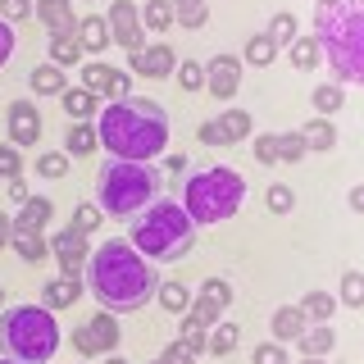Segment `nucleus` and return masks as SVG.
I'll return each mask as SVG.
<instances>
[{
    "instance_id": "obj_1",
    "label": "nucleus",
    "mask_w": 364,
    "mask_h": 364,
    "mask_svg": "<svg viewBox=\"0 0 364 364\" xmlns=\"http://www.w3.org/2000/svg\"><path fill=\"white\" fill-rule=\"evenodd\" d=\"M159 273L132 242H105L87 259V296H96L109 314H136L155 301Z\"/></svg>"
},
{
    "instance_id": "obj_2",
    "label": "nucleus",
    "mask_w": 364,
    "mask_h": 364,
    "mask_svg": "<svg viewBox=\"0 0 364 364\" xmlns=\"http://www.w3.org/2000/svg\"><path fill=\"white\" fill-rule=\"evenodd\" d=\"M100 146L109 159H132V164H155L168 146V114L159 100L146 96H123L105 100V109L96 114Z\"/></svg>"
},
{
    "instance_id": "obj_3",
    "label": "nucleus",
    "mask_w": 364,
    "mask_h": 364,
    "mask_svg": "<svg viewBox=\"0 0 364 364\" xmlns=\"http://www.w3.org/2000/svg\"><path fill=\"white\" fill-rule=\"evenodd\" d=\"M128 242L141 250L151 264H173V259H187L191 250H196V219L182 210V200L159 196L151 210H141L132 219Z\"/></svg>"
},
{
    "instance_id": "obj_4",
    "label": "nucleus",
    "mask_w": 364,
    "mask_h": 364,
    "mask_svg": "<svg viewBox=\"0 0 364 364\" xmlns=\"http://www.w3.org/2000/svg\"><path fill=\"white\" fill-rule=\"evenodd\" d=\"M164 191V173L155 164H132V159H105L96 173V205L105 219H136L151 210Z\"/></svg>"
},
{
    "instance_id": "obj_5",
    "label": "nucleus",
    "mask_w": 364,
    "mask_h": 364,
    "mask_svg": "<svg viewBox=\"0 0 364 364\" xmlns=\"http://www.w3.org/2000/svg\"><path fill=\"white\" fill-rule=\"evenodd\" d=\"M60 323H55V310L46 305H9L0 314V350L18 364H50L55 350H60Z\"/></svg>"
},
{
    "instance_id": "obj_6",
    "label": "nucleus",
    "mask_w": 364,
    "mask_h": 364,
    "mask_svg": "<svg viewBox=\"0 0 364 364\" xmlns=\"http://www.w3.org/2000/svg\"><path fill=\"white\" fill-rule=\"evenodd\" d=\"M246 200V182L237 168H205V173H191V182L182 187V210L200 223H223V219H237V210H242Z\"/></svg>"
},
{
    "instance_id": "obj_7",
    "label": "nucleus",
    "mask_w": 364,
    "mask_h": 364,
    "mask_svg": "<svg viewBox=\"0 0 364 364\" xmlns=\"http://www.w3.org/2000/svg\"><path fill=\"white\" fill-rule=\"evenodd\" d=\"M314 37L318 46H346L364 37V0H323L314 5Z\"/></svg>"
},
{
    "instance_id": "obj_8",
    "label": "nucleus",
    "mask_w": 364,
    "mask_h": 364,
    "mask_svg": "<svg viewBox=\"0 0 364 364\" xmlns=\"http://www.w3.org/2000/svg\"><path fill=\"white\" fill-rule=\"evenodd\" d=\"M119 341H123V328H119V314H109V310H96L82 328H73V350L82 360H105V355H114V350H119Z\"/></svg>"
},
{
    "instance_id": "obj_9",
    "label": "nucleus",
    "mask_w": 364,
    "mask_h": 364,
    "mask_svg": "<svg viewBox=\"0 0 364 364\" xmlns=\"http://www.w3.org/2000/svg\"><path fill=\"white\" fill-rule=\"evenodd\" d=\"M50 259L60 264V273H73V278H82V269H87V259H91L87 232H77L73 223L60 228V232L50 237Z\"/></svg>"
},
{
    "instance_id": "obj_10",
    "label": "nucleus",
    "mask_w": 364,
    "mask_h": 364,
    "mask_svg": "<svg viewBox=\"0 0 364 364\" xmlns=\"http://www.w3.org/2000/svg\"><path fill=\"white\" fill-rule=\"evenodd\" d=\"M109 37H114V46H123V50H141L146 46V28H141V9L132 5V0H114L109 5Z\"/></svg>"
},
{
    "instance_id": "obj_11",
    "label": "nucleus",
    "mask_w": 364,
    "mask_h": 364,
    "mask_svg": "<svg viewBox=\"0 0 364 364\" xmlns=\"http://www.w3.org/2000/svg\"><path fill=\"white\" fill-rule=\"evenodd\" d=\"M228 310H232V287H228L223 278H205L200 291H191V314H196L205 328H214Z\"/></svg>"
},
{
    "instance_id": "obj_12",
    "label": "nucleus",
    "mask_w": 364,
    "mask_h": 364,
    "mask_svg": "<svg viewBox=\"0 0 364 364\" xmlns=\"http://www.w3.org/2000/svg\"><path fill=\"white\" fill-rule=\"evenodd\" d=\"M237 87H242V55H214L205 64V91L214 100H232Z\"/></svg>"
},
{
    "instance_id": "obj_13",
    "label": "nucleus",
    "mask_w": 364,
    "mask_h": 364,
    "mask_svg": "<svg viewBox=\"0 0 364 364\" xmlns=\"http://www.w3.org/2000/svg\"><path fill=\"white\" fill-rule=\"evenodd\" d=\"M323 60H328V68H333V77H337L341 87H346V82H360L364 87V37L360 41H346V46H328Z\"/></svg>"
},
{
    "instance_id": "obj_14",
    "label": "nucleus",
    "mask_w": 364,
    "mask_h": 364,
    "mask_svg": "<svg viewBox=\"0 0 364 364\" xmlns=\"http://www.w3.org/2000/svg\"><path fill=\"white\" fill-rule=\"evenodd\" d=\"M173 68H178V55H173V46H141V50H132L128 55V73H141V77H173Z\"/></svg>"
},
{
    "instance_id": "obj_15",
    "label": "nucleus",
    "mask_w": 364,
    "mask_h": 364,
    "mask_svg": "<svg viewBox=\"0 0 364 364\" xmlns=\"http://www.w3.org/2000/svg\"><path fill=\"white\" fill-rule=\"evenodd\" d=\"M41 141V109L32 100H14L9 105V146H37Z\"/></svg>"
},
{
    "instance_id": "obj_16",
    "label": "nucleus",
    "mask_w": 364,
    "mask_h": 364,
    "mask_svg": "<svg viewBox=\"0 0 364 364\" xmlns=\"http://www.w3.org/2000/svg\"><path fill=\"white\" fill-rule=\"evenodd\" d=\"M87 296V282L73 278V273H60V278H50L41 287V305L46 310H68V305H77Z\"/></svg>"
},
{
    "instance_id": "obj_17",
    "label": "nucleus",
    "mask_w": 364,
    "mask_h": 364,
    "mask_svg": "<svg viewBox=\"0 0 364 364\" xmlns=\"http://www.w3.org/2000/svg\"><path fill=\"white\" fill-rule=\"evenodd\" d=\"M269 328H273V341H282V346H287V341H296L305 328H310V318H305L301 305H278L273 318H269Z\"/></svg>"
},
{
    "instance_id": "obj_18",
    "label": "nucleus",
    "mask_w": 364,
    "mask_h": 364,
    "mask_svg": "<svg viewBox=\"0 0 364 364\" xmlns=\"http://www.w3.org/2000/svg\"><path fill=\"white\" fill-rule=\"evenodd\" d=\"M9 246H14V255L28 259V264H37V259H50V237L37 232V228H14Z\"/></svg>"
},
{
    "instance_id": "obj_19",
    "label": "nucleus",
    "mask_w": 364,
    "mask_h": 364,
    "mask_svg": "<svg viewBox=\"0 0 364 364\" xmlns=\"http://www.w3.org/2000/svg\"><path fill=\"white\" fill-rule=\"evenodd\" d=\"M333 346H337V328L333 323H310L301 337H296V350L301 355H333Z\"/></svg>"
},
{
    "instance_id": "obj_20",
    "label": "nucleus",
    "mask_w": 364,
    "mask_h": 364,
    "mask_svg": "<svg viewBox=\"0 0 364 364\" xmlns=\"http://www.w3.org/2000/svg\"><path fill=\"white\" fill-rule=\"evenodd\" d=\"M77 41H82V50L87 55H100V50H109V23L105 14H87V18H77Z\"/></svg>"
},
{
    "instance_id": "obj_21",
    "label": "nucleus",
    "mask_w": 364,
    "mask_h": 364,
    "mask_svg": "<svg viewBox=\"0 0 364 364\" xmlns=\"http://www.w3.org/2000/svg\"><path fill=\"white\" fill-rule=\"evenodd\" d=\"M28 87L37 91V96H64V91H68V73H64L60 64L46 60V64H37V68L28 73Z\"/></svg>"
},
{
    "instance_id": "obj_22",
    "label": "nucleus",
    "mask_w": 364,
    "mask_h": 364,
    "mask_svg": "<svg viewBox=\"0 0 364 364\" xmlns=\"http://www.w3.org/2000/svg\"><path fill=\"white\" fill-rule=\"evenodd\" d=\"M64 114H68V123H91L100 114V96H91L87 87H68L64 91Z\"/></svg>"
},
{
    "instance_id": "obj_23",
    "label": "nucleus",
    "mask_w": 364,
    "mask_h": 364,
    "mask_svg": "<svg viewBox=\"0 0 364 364\" xmlns=\"http://www.w3.org/2000/svg\"><path fill=\"white\" fill-rule=\"evenodd\" d=\"M37 18H41L50 32H73V28H77L73 0H37Z\"/></svg>"
},
{
    "instance_id": "obj_24",
    "label": "nucleus",
    "mask_w": 364,
    "mask_h": 364,
    "mask_svg": "<svg viewBox=\"0 0 364 364\" xmlns=\"http://www.w3.org/2000/svg\"><path fill=\"white\" fill-rule=\"evenodd\" d=\"M55 219V200L50 196H28L18 205V219L14 228H37V232H46V223Z\"/></svg>"
},
{
    "instance_id": "obj_25",
    "label": "nucleus",
    "mask_w": 364,
    "mask_h": 364,
    "mask_svg": "<svg viewBox=\"0 0 364 364\" xmlns=\"http://www.w3.org/2000/svg\"><path fill=\"white\" fill-rule=\"evenodd\" d=\"M82 41H77V28L73 32H50V64H60V68H73V64H82Z\"/></svg>"
},
{
    "instance_id": "obj_26",
    "label": "nucleus",
    "mask_w": 364,
    "mask_h": 364,
    "mask_svg": "<svg viewBox=\"0 0 364 364\" xmlns=\"http://www.w3.org/2000/svg\"><path fill=\"white\" fill-rule=\"evenodd\" d=\"M178 318H182V328H178V341H182V346H187L196 360H200V355H210V328H205L191 310H187V314H178Z\"/></svg>"
},
{
    "instance_id": "obj_27",
    "label": "nucleus",
    "mask_w": 364,
    "mask_h": 364,
    "mask_svg": "<svg viewBox=\"0 0 364 364\" xmlns=\"http://www.w3.org/2000/svg\"><path fill=\"white\" fill-rule=\"evenodd\" d=\"M100 146V132H96V123H68V132H64V155H73V159H82L91 155Z\"/></svg>"
},
{
    "instance_id": "obj_28",
    "label": "nucleus",
    "mask_w": 364,
    "mask_h": 364,
    "mask_svg": "<svg viewBox=\"0 0 364 364\" xmlns=\"http://www.w3.org/2000/svg\"><path fill=\"white\" fill-rule=\"evenodd\" d=\"M273 60H278V41H273L269 32H255V37H246V46H242V64L269 68Z\"/></svg>"
},
{
    "instance_id": "obj_29",
    "label": "nucleus",
    "mask_w": 364,
    "mask_h": 364,
    "mask_svg": "<svg viewBox=\"0 0 364 364\" xmlns=\"http://www.w3.org/2000/svg\"><path fill=\"white\" fill-rule=\"evenodd\" d=\"M155 305H159V310H168V314H187L191 310V291L187 287H182V282L178 278H159V291H155Z\"/></svg>"
},
{
    "instance_id": "obj_30",
    "label": "nucleus",
    "mask_w": 364,
    "mask_h": 364,
    "mask_svg": "<svg viewBox=\"0 0 364 364\" xmlns=\"http://www.w3.org/2000/svg\"><path fill=\"white\" fill-rule=\"evenodd\" d=\"M301 136H305V151H333L337 146V128H333V119H314L301 128Z\"/></svg>"
},
{
    "instance_id": "obj_31",
    "label": "nucleus",
    "mask_w": 364,
    "mask_h": 364,
    "mask_svg": "<svg viewBox=\"0 0 364 364\" xmlns=\"http://www.w3.org/2000/svg\"><path fill=\"white\" fill-rule=\"evenodd\" d=\"M337 296L333 291H305V301H301V310L310 323H333V314H337Z\"/></svg>"
},
{
    "instance_id": "obj_32",
    "label": "nucleus",
    "mask_w": 364,
    "mask_h": 364,
    "mask_svg": "<svg viewBox=\"0 0 364 364\" xmlns=\"http://www.w3.org/2000/svg\"><path fill=\"white\" fill-rule=\"evenodd\" d=\"M310 105L318 109V119H333V114L346 105V87H341V82H323V87H314V91H310Z\"/></svg>"
},
{
    "instance_id": "obj_33",
    "label": "nucleus",
    "mask_w": 364,
    "mask_h": 364,
    "mask_svg": "<svg viewBox=\"0 0 364 364\" xmlns=\"http://www.w3.org/2000/svg\"><path fill=\"white\" fill-rule=\"evenodd\" d=\"M237 346H242V328L228 323V318H219V323L210 328V355L214 360H219V355H232Z\"/></svg>"
},
{
    "instance_id": "obj_34",
    "label": "nucleus",
    "mask_w": 364,
    "mask_h": 364,
    "mask_svg": "<svg viewBox=\"0 0 364 364\" xmlns=\"http://www.w3.org/2000/svg\"><path fill=\"white\" fill-rule=\"evenodd\" d=\"M219 128L228 136V146H237V141H246L250 128H255V119H250V109H223L219 114Z\"/></svg>"
},
{
    "instance_id": "obj_35",
    "label": "nucleus",
    "mask_w": 364,
    "mask_h": 364,
    "mask_svg": "<svg viewBox=\"0 0 364 364\" xmlns=\"http://www.w3.org/2000/svg\"><path fill=\"white\" fill-rule=\"evenodd\" d=\"M337 301L346 305V310H364V273H360V269H346V273H341Z\"/></svg>"
},
{
    "instance_id": "obj_36",
    "label": "nucleus",
    "mask_w": 364,
    "mask_h": 364,
    "mask_svg": "<svg viewBox=\"0 0 364 364\" xmlns=\"http://www.w3.org/2000/svg\"><path fill=\"white\" fill-rule=\"evenodd\" d=\"M173 0H146V9H141V28H151V32H168L173 28Z\"/></svg>"
},
{
    "instance_id": "obj_37",
    "label": "nucleus",
    "mask_w": 364,
    "mask_h": 364,
    "mask_svg": "<svg viewBox=\"0 0 364 364\" xmlns=\"http://www.w3.org/2000/svg\"><path fill=\"white\" fill-rule=\"evenodd\" d=\"M287 50H291L296 68H318V64H323V46H318V37H296Z\"/></svg>"
},
{
    "instance_id": "obj_38",
    "label": "nucleus",
    "mask_w": 364,
    "mask_h": 364,
    "mask_svg": "<svg viewBox=\"0 0 364 364\" xmlns=\"http://www.w3.org/2000/svg\"><path fill=\"white\" fill-rule=\"evenodd\" d=\"M173 18L182 28H205L210 23V0H173Z\"/></svg>"
},
{
    "instance_id": "obj_39",
    "label": "nucleus",
    "mask_w": 364,
    "mask_h": 364,
    "mask_svg": "<svg viewBox=\"0 0 364 364\" xmlns=\"http://www.w3.org/2000/svg\"><path fill=\"white\" fill-rule=\"evenodd\" d=\"M305 155H310V151H305L301 132H278V164H301Z\"/></svg>"
},
{
    "instance_id": "obj_40",
    "label": "nucleus",
    "mask_w": 364,
    "mask_h": 364,
    "mask_svg": "<svg viewBox=\"0 0 364 364\" xmlns=\"http://www.w3.org/2000/svg\"><path fill=\"white\" fill-rule=\"evenodd\" d=\"M109 68H114V64H100V60L82 64V87L91 91V96H100V100H105V87H109Z\"/></svg>"
},
{
    "instance_id": "obj_41",
    "label": "nucleus",
    "mask_w": 364,
    "mask_h": 364,
    "mask_svg": "<svg viewBox=\"0 0 364 364\" xmlns=\"http://www.w3.org/2000/svg\"><path fill=\"white\" fill-rule=\"evenodd\" d=\"M264 32H269V37L278 41V46H291V41H296V32H301V23H296V14H287V9H282V14H273V18H269V28H264Z\"/></svg>"
},
{
    "instance_id": "obj_42",
    "label": "nucleus",
    "mask_w": 364,
    "mask_h": 364,
    "mask_svg": "<svg viewBox=\"0 0 364 364\" xmlns=\"http://www.w3.org/2000/svg\"><path fill=\"white\" fill-rule=\"evenodd\" d=\"M100 223H105V210H100L96 200H82V205L73 210V228H77V232H87V237H91Z\"/></svg>"
},
{
    "instance_id": "obj_43",
    "label": "nucleus",
    "mask_w": 364,
    "mask_h": 364,
    "mask_svg": "<svg viewBox=\"0 0 364 364\" xmlns=\"http://www.w3.org/2000/svg\"><path fill=\"white\" fill-rule=\"evenodd\" d=\"M37 173L50 178V182H60V178L68 173V155H64V151H41V155H37Z\"/></svg>"
},
{
    "instance_id": "obj_44",
    "label": "nucleus",
    "mask_w": 364,
    "mask_h": 364,
    "mask_svg": "<svg viewBox=\"0 0 364 364\" xmlns=\"http://www.w3.org/2000/svg\"><path fill=\"white\" fill-rule=\"evenodd\" d=\"M264 205H269V214H291V210H296V191L287 187V182H273L269 196H264Z\"/></svg>"
},
{
    "instance_id": "obj_45",
    "label": "nucleus",
    "mask_w": 364,
    "mask_h": 364,
    "mask_svg": "<svg viewBox=\"0 0 364 364\" xmlns=\"http://www.w3.org/2000/svg\"><path fill=\"white\" fill-rule=\"evenodd\" d=\"M173 77H178V87H182V91H200V87H205V64L182 60V68H173Z\"/></svg>"
},
{
    "instance_id": "obj_46",
    "label": "nucleus",
    "mask_w": 364,
    "mask_h": 364,
    "mask_svg": "<svg viewBox=\"0 0 364 364\" xmlns=\"http://www.w3.org/2000/svg\"><path fill=\"white\" fill-rule=\"evenodd\" d=\"M23 178V151L18 146H0V182Z\"/></svg>"
},
{
    "instance_id": "obj_47",
    "label": "nucleus",
    "mask_w": 364,
    "mask_h": 364,
    "mask_svg": "<svg viewBox=\"0 0 364 364\" xmlns=\"http://www.w3.org/2000/svg\"><path fill=\"white\" fill-rule=\"evenodd\" d=\"M37 14V0H0V18L5 23H23Z\"/></svg>"
},
{
    "instance_id": "obj_48",
    "label": "nucleus",
    "mask_w": 364,
    "mask_h": 364,
    "mask_svg": "<svg viewBox=\"0 0 364 364\" xmlns=\"http://www.w3.org/2000/svg\"><path fill=\"white\" fill-rule=\"evenodd\" d=\"M250 364H291V355H287V346H282V341H264V346H255Z\"/></svg>"
},
{
    "instance_id": "obj_49",
    "label": "nucleus",
    "mask_w": 364,
    "mask_h": 364,
    "mask_svg": "<svg viewBox=\"0 0 364 364\" xmlns=\"http://www.w3.org/2000/svg\"><path fill=\"white\" fill-rule=\"evenodd\" d=\"M250 151H255V164H278V132H259Z\"/></svg>"
},
{
    "instance_id": "obj_50",
    "label": "nucleus",
    "mask_w": 364,
    "mask_h": 364,
    "mask_svg": "<svg viewBox=\"0 0 364 364\" xmlns=\"http://www.w3.org/2000/svg\"><path fill=\"white\" fill-rule=\"evenodd\" d=\"M123 96H132V73H128V68H109L105 100H123Z\"/></svg>"
},
{
    "instance_id": "obj_51",
    "label": "nucleus",
    "mask_w": 364,
    "mask_h": 364,
    "mask_svg": "<svg viewBox=\"0 0 364 364\" xmlns=\"http://www.w3.org/2000/svg\"><path fill=\"white\" fill-rule=\"evenodd\" d=\"M151 364H196V355H191V350L182 346V341H168V346L159 350V355H155Z\"/></svg>"
},
{
    "instance_id": "obj_52",
    "label": "nucleus",
    "mask_w": 364,
    "mask_h": 364,
    "mask_svg": "<svg viewBox=\"0 0 364 364\" xmlns=\"http://www.w3.org/2000/svg\"><path fill=\"white\" fill-rule=\"evenodd\" d=\"M14 46H18V37H14V23H5V18H0V68L14 60Z\"/></svg>"
},
{
    "instance_id": "obj_53",
    "label": "nucleus",
    "mask_w": 364,
    "mask_h": 364,
    "mask_svg": "<svg viewBox=\"0 0 364 364\" xmlns=\"http://www.w3.org/2000/svg\"><path fill=\"white\" fill-rule=\"evenodd\" d=\"M200 146H228V136H223V128H219V119H210V123H200Z\"/></svg>"
},
{
    "instance_id": "obj_54",
    "label": "nucleus",
    "mask_w": 364,
    "mask_h": 364,
    "mask_svg": "<svg viewBox=\"0 0 364 364\" xmlns=\"http://www.w3.org/2000/svg\"><path fill=\"white\" fill-rule=\"evenodd\" d=\"M346 205H350L355 214H364V182H355V187L346 191Z\"/></svg>"
},
{
    "instance_id": "obj_55",
    "label": "nucleus",
    "mask_w": 364,
    "mask_h": 364,
    "mask_svg": "<svg viewBox=\"0 0 364 364\" xmlns=\"http://www.w3.org/2000/svg\"><path fill=\"white\" fill-rule=\"evenodd\" d=\"M9 196H14V200L23 205V200L32 196V191H28V182H23V178H9Z\"/></svg>"
},
{
    "instance_id": "obj_56",
    "label": "nucleus",
    "mask_w": 364,
    "mask_h": 364,
    "mask_svg": "<svg viewBox=\"0 0 364 364\" xmlns=\"http://www.w3.org/2000/svg\"><path fill=\"white\" fill-rule=\"evenodd\" d=\"M9 237H14V219H9V214H0V250L9 246Z\"/></svg>"
},
{
    "instance_id": "obj_57",
    "label": "nucleus",
    "mask_w": 364,
    "mask_h": 364,
    "mask_svg": "<svg viewBox=\"0 0 364 364\" xmlns=\"http://www.w3.org/2000/svg\"><path fill=\"white\" fill-rule=\"evenodd\" d=\"M164 168H168V173H187V159H182V155H168Z\"/></svg>"
},
{
    "instance_id": "obj_58",
    "label": "nucleus",
    "mask_w": 364,
    "mask_h": 364,
    "mask_svg": "<svg viewBox=\"0 0 364 364\" xmlns=\"http://www.w3.org/2000/svg\"><path fill=\"white\" fill-rule=\"evenodd\" d=\"M296 364H328V360H323V355H301Z\"/></svg>"
},
{
    "instance_id": "obj_59",
    "label": "nucleus",
    "mask_w": 364,
    "mask_h": 364,
    "mask_svg": "<svg viewBox=\"0 0 364 364\" xmlns=\"http://www.w3.org/2000/svg\"><path fill=\"white\" fill-rule=\"evenodd\" d=\"M105 364H128V360H123V355H119V350H114V355H105Z\"/></svg>"
},
{
    "instance_id": "obj_60",
    "label": "nucleus",
    "mask_w": 364,
    "mask_h": 364,
    "mask_svg": "<svg viewBox=\"0 0 364 364\" xmlns=\"http://www.w3.org/2000/svg\"><path fill=\"white\" fill-rule=\"evenodd\" d=\"M0 364H18V360H9V355H5V360H0Z\"/></svg>"
},
{
    "instance_id": "obj_61",
    "label": "nucleus",
    "mask_w": 364,
    "mask_h": 364,
    "mask_svg": "<svg viewBox=\"0 0 364 364\" xmlns=\"http://www.w3.org/2000/svg\"><path fill=\"white\" fill-rule=\"evenodd\" d=\"M314 5H323V0H314Z\"/></svg>"
},
{
    "instance_id": "obj_62",
    "label": "nucleus",
    "mask_w": 364,
    "mask_h": 364,
    "mask_svg": "<svg viewBox=\"0 0 364 364\" xmlns=\"http://www.w3.org/2000/svg\"><path fill=\"white\" fill-rule=\"evenodd\" d=\"M0 301H5V291H0Z\"/></svg>"
}]
</instances>
